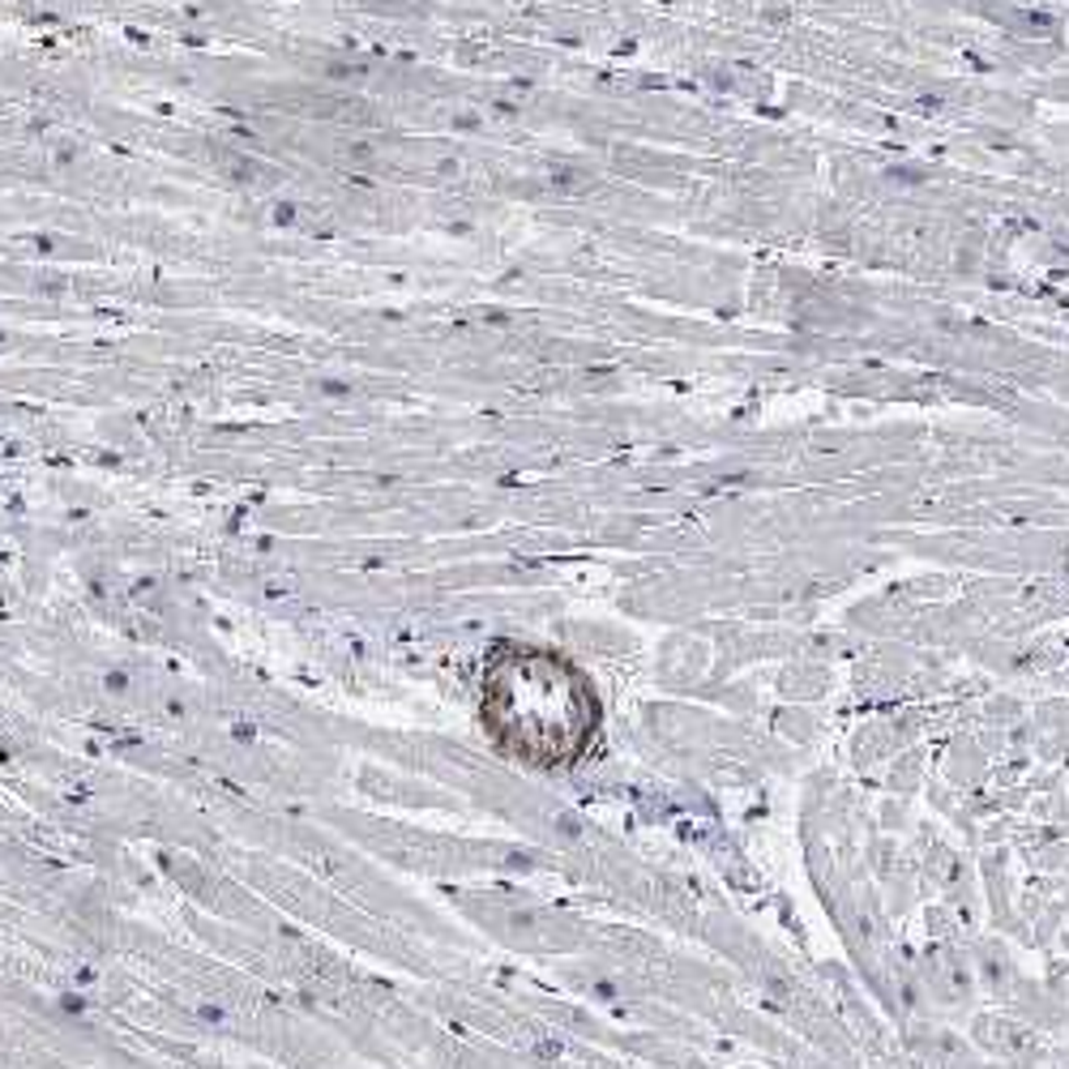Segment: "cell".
Returning a JSON list of instances; mask_svg holds the SVG:
<instances>
[{
    "mask_svg": "<svg viewBox=\"0 0 1069 1069\" xmlns=\"http://www.w3.org/2000/svg\"><path fill=\"white\" fill-rule=\"evenodd\" d=\"M480 723L505 758L556 770L595 745L604 706L574 659L548 646L501 642L480 671Z\"/></svg>",
    "mask_w": 1069,
    "mask_h": 1069,
    "instance_id": "obj_1",
    "label": "cell"
}]
</instances>
